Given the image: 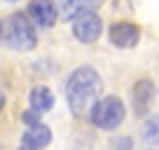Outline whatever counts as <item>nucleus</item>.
Returning a JSON list of instances; mask_svg holds the SVG:
<instances>
[{
  "instance_id": "obj_1",
  "label": "nucleus",
  "mask_w": 159,
  "mask_h": 150,
  "mask_svg": "<svg viewBox=\"0 0 159 150\" xmlns=\"http://www.w3.org/2000/svg\"><path fill=\"white\" fill-rule=\"evenodd\" d=\"M101 89H103V82L91 66L75 68L66 82V96H68L70 110L77 117L91 115L94 105L101 101Z\"/></svg>"
},
{
  "instance_id": "obj_2",
  "label": "nucleus",
  "mask_w": 159,
  "mask_h": 150,
  "mask_svg": "<svg viewBox=\"0 0 159 150\" xmlns=\"http://www.w3.org/2000/svg\"><path fill=\"white\" fill-rule=\"evenodd\" d=\"M2 40L10 49H16V52H28L35 47L38 42V35H35V28H33V21L28 19L26 14L16 12L7 19V26L2 28Z\"/></svg>"
},
{
  "instance_id": "obj_3",
  "label": "nucleus",
  "mask_w": 159,
  "mask_h": 150,
  "mask_svg": "<svg viewBox=\"0 0 159 150\" xmlns=\"http://www.w3.org/2000/svg\"><path fill=\"white\" fill-rule=\"evenodd\" d=\"M124 115H126V108L117 96H103V99L94 105L89 120L94 122L98 129H117V127L122 124V120H124Z\"/></svg>"
},
{
  "instance_id": "obj_4",
  "label": "nucleus",
  "mask_w": 159,
  "mask_h": 150,
  "mask_svg": "<svg viewBox=\"0 0 159 150\" xmlns=\"http://www.w3.org/2000/svg\"><path fill=\"white\" fill-rule=\"evenodd\" d=\"M101 33H103V21H101V16L96 12H84V14H80L73 21V35L84 45L96 42Z\"/></svg>"
},
{
  "instance_id": "obj_5",
  "label": "nucleus",
  "mask_w": 159,
  "mask_h": 150,
  "mask_svg": "<svg viewBox=\"0 0 159 150\" xmlns=\"http://www.w3.org/2000/svg\"><path fill=\"white\" fill-rule=\"evenodd\" d=\"M154 103V85L152 80H148V77H143V80H138L134 85V94H131V105H134V113L138 117L148 115V110L152 108Z\"/></svg>"
},
{
  "instance_id": "obj_6",
  "label": "nucleus",
  "mask_w": 159,
  "mask_h": 150,
  "mask_svg": "<svg viewBox=\"0 0 159 150\" xmlns=\"http://www.w3.org/2000/svg\"><path fill=\"white\" fill-rule=\"evenodd\" d=\"M108 38H110V42H112L115 47H119V49H129V47H134L136 42H138L140 30H138V26H136V24L117 21V24L110 26Z\"/></svg>"
},
{
  "instance_id": "obj_7",
  "label": "nucleus",
  "mask_w": 159,
  "mask_h": 150,
  "mask_svg": "<svg viewBox=\"0 0 159 150\" xmlns=\"http://www.w3.org/2000/svg\"><path fill=\"white\" fill-rule=\"evenodd\" d=\"M28 14L38 26L49 28V26H54L56 16H59V10H56V5L52 0H33L28 7Z\"/></svg>"
},
{
  "instance_id": "obj_8",
  "label": "nucleus",
  "mask_w": 159,
  "mask_h": 150,
  "mask_svg": "<svg viewBox=\"0 0 159 150\" xmlns=\"http://www.w3.org/2000/svg\"><path fill=\"white\" fill-rule=\"evenodd\" d=\"M103 5V0H59V12L63 19L73 21L84 12H94L96 7Z\"/></svg>"
},
{
  "instance_id": "obj_9",
  "label": "nucleus",
  "mask_w": 159,
  "mask_h": 150,
  "mask_svg": "<svg viewBox=\"0 0 159 150\" xmlns=\"http://www.w3.org/2000/svg\"><path fill=\"white\" fill-rule=\"evenodd\" d=\"M49 141H52L49 127H45V124H33V127H28V131L24 134L19 150H40V148H45V145H49Z\"/></svg>"
},
{
  "instance_id": "obj_10",
  "label": "nucleus",
  "mask_w": 159,
  "mask_h": 150,
  "mask_svg": "<svg viewBox=\"0 0 159 150\" xmlns=\"http://www.w3.org/2000/svg\"><path fill=\"white\" fill-rule=\"evenodd\" d=\"M28 99H30V108L38 110V113H47L54 105V94L47 87H33Z\"/></svg>"
},
{
  "instance_id": "obj_11",
  "label": "nucleus",
  "mask_w": 159,
  "mask_h": 150,
  "mask_svg": "<svg viewBox=\"0 0 159 150\" xmlns=\"http://www.w3.org/2000/svg\"><path fill=\"white\" fill-rule=\"evenodd\" d=\"M143 138L150 143H159V115L148 117V122L143 127Z\"/></svg>"
},
{
  "instance_id": "obj_12",
  "label": "nucleus",
  "mask_w": 159,
  "mask_h": 150,
  "mask_svg": "<svg viewBox=\"0 0 159 150\" xmlns=\"http://www.w3.org/2000/svg\"><path fill=\"white\" fill-rule=\"evenodd\" d=\"M24 122L30 124V127L40 124V113H38V110H26V113H24Z\"/></svg>"
},
{
  "instance_id": "obj_13",
  "label": "nucleus",
  "mask_w": 159,
  "mask_h": 150,
  "mask_svg": "<svg viewBox=\"0 0 159 150\" xmlns=\"http://www.w3.org/2000/svg\"><path fill=\"white\" fill-rule=\"evenodd\" d=\"M2 105H5V94L0 91V110H2Z\"/></svg>"
},
{
  "instance_id": "obj_14",
  "label": "nucleus",
  "mask_w": 159,
  "mask_h": 150,
  "mask_svg": "<svg viewBox=\"0 0 159 150\" xmlns=\"http://www.w3.org/2000/svg\"><path fill=\"white\" fill-rule=\"evenodd\" d=\"M0 38H2V24H0Z\"/></svg>"
}]
</instances>
